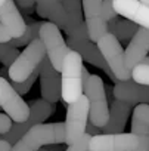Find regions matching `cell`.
I'll list each match as a JSON object with an SVG mask.
<instances>
[{
    "label": "cell",
    "mask_w": 149,
    "mask_h": 151,
    "mask_svg": "<svg viewBox=\"0 0 149 151\" xmlns=\"http://www.w3.org/2000/svg\"><path fill=\"white\" fill-rule=\"evenodd\" d=\"M96 45H98L103 59L106 61L109 70L112 71V74L115 76V77L120 82L130 80L131 79V70H128L127 65H125L124 49H123L120 40L114 34L106 33Z\"/></svg>",
    "instance_id": "cell-6"
},
{
    "label": "cell",
    "mask_w": 149,
    "mask_h": 151,
    "mask_svg": "<svg viewBox=\"0 0 149 151\" xmlns=\"http://www.w3.org/2000/svg\"><path fill=\"white\" fill-rule=\"evenodd\" d=\"M131 111V105L123 101H112L109 107V119L106 126L102 127V133H121L127 124L128 116Z\"/></svg>",
    "instance_id": "cell-19"
},
{
    "label": "cell",
    "mask_w": 149,
    "mask_h": 151,
    "mask_svg": "<svg viewBox=\"0 0 149 151\" xmlns=\"http://www.w3.org/2000/svg\"><path fill=\"white\" fill-rule=\"evenodd\" d=\"M5 2H6V0H0V6H2V5H3Z\"/></svg>",
    "instance_id": "cell-33"
},
{
    "label": "cell",
    "mask_w": 149,
    "mask_h": 151,
    "mask_svg": "<svg viewBox=\"0 0 149 151\" xmlns=\"http://www.w3.org/2000/svg\"><path fill=\"white\" fill-rule=\"evenodd\" d=\"M40 93L41 98L50 104H55L62 99L61 71H58L52 65L47 56L40 64Z\"/></svg>",
    "instance_id": "cell-12"
},
{
    "label": "cell",
    "mask_w": 149,
    "mask_h": 151,
    "mask_svg": "<svg viewBox=\"0 0 149 151\" xmlns=\"http://www.w3.org/2000/svg\"><path fill=\"white\" fill-rule=\"evenodd\" d=\"M11 127H12V120H11V117L0 113V135L8 133V132L11 130Z\"/></svg>",
    "instance_id": "cell-27"
},
{
    "label": "cell",
    "mask_w": 149,
    "mask_h": 151,
    "mask_svg": "<svg viewBox=\"0 0 149 151\" xmlns=\"http://www.w3.org/2000/svg\"><path fill=\"white\" fill-rule=\"evenodd\" d=\"M137 147L139 138L131 132L101 133L90 139V151H136Z\"/></svg>",
    "instance_id": "cell-10"
},
{
    "label": "cell",
    "mask_w": 149,
    "mask_h": 151,
    "mask_svg": "<svg viewBox=\"0 0 149 151\" xmlns=\"http://www.w3.org/2000/svg\"><path fill=\"white\" fill-rule=\"evenodd\" d=\"M89 99L83 93L76 102L68 104L65 117V144L72 145L83 138L89 124Z\"/></svg>",
    "instance_id": "cell-5"
},
{
    "label": "cell",
    "mask_w": 149,
    "mask_h": 151,
    "mask_svg": "<svg viewBox=\"0 0 149 151\" xmlns=\"http://www.w3.org/2000/svg\"><path fill=\"white\" fill-rule=\"evenodd\" d=\"M30 105V117L25 122L21 123H12V127L8 133L0 135V139H5L9 144H15L16 141H19L31 127H34L36 124H40L43 122H46L55 111L53 104L44 101V99H37L28 104Z\"/></svg>",
    "instance_id": "cell-7"
},
{
    "label": "cell",
    "mask_w": 149,
    "mask_h": 151,
    "mask_svg": "<svg viewBox=\"0 0 149 151\" xmlns=\"http://www.w3.org/2000/svg\"><path fill=\"white\" fill-rule=\"evenodd\" d=\"M66 45L71 50H76L81 55L83 61H87L89 64H92L96 68H101L103 71H106L109 67L106 64V61L103 59L99 47L96 43H93L92 40H86V42H77V40H72L68 37Z\"/></svg>",
    "instance_id": "cell-18"
},
{
    "label": "cell",
    "mask_w": 149,
    "mask_h": 151,
    "mask_svg": "<svg viewBox=\"0 0 149 151\" xmlns=\"http://www.w3.org/2000/svg\"><path fill=\"white\" fill-rule=\"evenodd\" d=\"M0 24L9 31L12 39H16L24 34L27 24L24 21V17L18 11L15 0H6L0 6Z\"/></svg>",
    "instance_id": "cell-17"
},
{
    "label": "cell",
    "mask_w": 149,
    "mask_h": 151,
    "mask_svg": "<svg viewBox=\"0 0 149 151\" xmlns=\"http://www.w3.org/2000/svg\"><path fill=\"white\" fill-rule=\"evenodd\" d=\"M112 93L115 99L127 102L131 107L139 104H149V86L139 85L133 79L117 82Z\"/></svg>",
    "instance_id": "cell-14"
},
{
    "label": "cell",
    "mask_w": 149,
    "mask_h": 151,
    "mask_svg": "<svg viewBox=\"0 0 149 151\" xmlns=\"http://www.w3.org/2000/svg\"><path fill=\"white\" fill-rule=\"evenodd\" d=\"M62 3L66 12L65 33L68 34V37L77 42L90 40L86 22L83 21V12H81L83 0H63Z\"/></svg>",
    "instance_id": "cell-13"
},
{
    "label": "cell",
    "mask_w": 149,
    "mask_h": 151,
    "mask_svg": "<svg viewBox=\"0 0 149 151\" xmlns=\"http://www.w3.org/2000/svg\"><path fill=\"white\" fill-rule=\"evenodd\" d=\"M47 56L46 47L41 42V39L33 40L25 49L18 55L15 62L9 67V82L21 83L27 80L30 76L40 67L41 61Z\"/></svg>",
    "instance_id": "cell-3"
},
{
    "label": "cell",
    "mask_w": 149,
    "mask_h": 151,
    "mask_svg": "<svg viewBox=\"0 0 149 151\" xmlns=\"http://www.w3.org/2000/svg\"><path fill=\"white\" fill-rule=\"evenodd\" d=\"M61 2H63V0H61Z\"/></svg>",
    "instance_id": "cell-34"
},
{
    "label": "cell",
    "mask_w": 149,
    "mask_h": 151,
    "mask_svg": "<svg viewBox=\"0 0 149 151\" xmlns=\"http://www.w3.org/2000/svg\"><path fill=\"white\" fill-rule=\"evenodd\" d=\"M86 133H89V135L95 136V135H101L102 132H101V129H99V127H96L93 123H90V122H89V124H87V129H86Z\"/></svg>",
    "instance_id": "cell-30"
},
{
    "label": "cell",
    "mask_w": 149,
    "mask_h": 151,
    "mask_svg": "<svg viewBox=\"0 0 149 151\" xmlns=\"http://www.w3.org/2000/svg\"><path fill=\"white\" fill-rule=\"evenodd\" d=\"M36 11L38 17L49 19L59 28L66 27V12L61 0H36Z\"/></svg>",
    "instance_id": "cell-20"
},
{
    "label": "cell",
    "mask_w": 149,
    "mask_h": 151,
    "mask_svg": "<svg viewBox=\"0 0 149 151\" xmlns=\"http://www.w3.org/2000/svg\"><path fill=\"white\" fill-rule=\"evenodd\" d=\"M140 2H142V3H145V5H148V6H149V0H140Z\"/></svg>",
    "instance_id": "cell-32"
},
{
    "label": "cell",
    "mask_w": 149,
    "mask_h": 151,
    "mask_svg": "<svg viewBox=\"0 0 149 151\" xmlns=\"http://www.w3.org/2000/svg\"><path fill=\"white\" fill-rule=\"evenodd\" d=\"M43 22H31L27 25L25 31L22 36L16 37V39H12L9 40V43L15 47H22V46H28L33 40L38 39L40 37V28H41Z\"/></svg>",
    "instance_id": "cell-22"
},
{
    "label": "cell",
    "mask_w": 149,
    "mask_h": 151,
    "mask_svg": "<svg viewBox=\"0 0 149 151\" xmlns=\"http://www.w3.org/2000/svg\"><path fill=\"white\" fill-rule=\"evenodd\" d=\"M65 142V123H40L31 127L11 151H38L44 145H61Z\"/></svg>",
    "instance_id": "cell-1"
},
{
    "label": "cell",
    "mask_w": 149,
    "mask_h": 151,
    "mask_svg": "<svg viewBox=\"0 0 149 151\" xmlns=\"http://www.w3.org/2000/svg\"><path fill=\"white\" fill-rule=\"evenodd\" d=\"M15 3L25 12H31L36 8V0H15Z\"/></svg>",
    "instance_id": "cell-28"
},
{
    "label": "cell",
    "mask_w": 149,
    "mask_h": 151,
    "mask_svg": "<svg viewBox=\"0 0 149 151\" xmlns=\"http://www.w3.org/2000/svg\"><path fill=\"white\" fill-rule=\"evenodd\" d=\"M149 52V28L139 27L137 33L128 42L124 49V59L128 70H133L137 64H140Z\"/></svg>",
    "instance_id": "cell-15"
},
{
    "label": "cell",
    "mask_w": 149,
    "mask_h": 151,
    "mask_svg": "<svg viewBox=\"0 0 149 151\" xmlns=\"http://www.w3.org/2000/svg\"><path fill=\"white\" fill-rule=\"evenodd\" d=\"M131 79L139 85L149 86V64H137L131 70Z\"/></svg>",
    "instance_id": "cell-24"
},
{
    "label": "cell",
    "mask_w": 149,
    "mask_h": 151,
    "mask_svg": "<svg viewBox=\"0 0 149 151\" xmlns=\"http://www.w3.org/2000/svg\"><path fill=\"white\" fill-rule=\"evenodd\" d=\"M108 28H109L108 33L114 34L118 40L127 42V40H131L133 36L137 33L139 25L134 24V22H131V21H128V19H125V18L124 19L115 18V19H112V21L108 22Z\"/></svg>",
    "instance_id": "cell-21"
},
{
    "label": "cell",
    "mask_w": 149,
    "mask_h": 151,
    "mask_svg": "<svg viewBox=\"0 0 149 151\" xmlns=\"http://www.w3.org/2000/svg\"><path fill=\"white\" fill-rule=\"evenodd\" d=\"M103 0H83L84 22L89 31V37L93 43H98L108 33V21L102 11Z\"/></svg>",
    "instance_id": "cell-11"
},
{
    "label": "cell",
    "mask_w": 149,
    "mask_h": 151,
    "mask_svg": "<svg viewBox=\"0 0 149 151\" xmlns=\"http://www.w3.org/2000/svg\"><path fill=\"white\" fill-rule=\"evenodd\" d=\"M40 39L46 47V53H47V58L50 59L52 65L58 71H61L63 59L71 49L68 47L66 40L62 37L59 27L50 21L43 22V25L40 28Z\"/></svg>",
    "instance_id": "cell-8"
},
{
    "label": "cell",
    "mask_w": 149,
    "mask_h": 151,
    "mask_svg": "<svg viewBox=\"0 0 149 151\" xmlns=\"http://www.w3.org/2000/svg\"><path fill=\"white\" fill-rule=\"evenodd\" d=\"M0 108L6 116L11 117L14 123L25 122L30 117V105L22 99V96L12 88L11 82L0 77Z\"/></svg>",
    "instance_id": "cell-9"
},
{
    "label": "cell",
    "mask_w": 149,
    "mask_h": 151,
    "mask_svg": "<svg viewBox=\"0 0 149 151\" xmlns=\"http://www.w3.org/2000/svg\"><path fill=\"white\" fill-rule=\"evenodd\" d=\"M12 150V144H9L5 139H0V151H11Z\"/></svg>",
    "instance_id": "cell-31"
},
{
    "label": "cell",
    "mask_w": 149,
    "mask_h": 151,
    "mask_svg": "<svg viewBox=\"0 0 149 151\" xmlns=\"http://www.w3.org/2000/svg\"><path fill=\"white\" fill-rule=\"evenodd\" d=\"M9 40H12V36L9 34V31L2 24H0V43H6Z\"/></svg>",
    "instance_id": "cell-29"
},
{
    "label": "cell",
    "mask_w": 149,
    "mask_h": 151,
    "mask_svg": "<svg viewBox=\"0 0 149 151\" xmlns=\"http://www.w3.org/2000/svg\"><path fill=\"white\" fill-rule=\"evenodd\" d=\"M83 93L87 96L89 105H90L89 122L93 123L96 127L102 129L103 126H106L108 119H109V104H108L103 80L98 74H92L90 79L84 85Z\"/></svg>",
    "instance_id": "cell-4"
},
{
    "label": "cell",
    "mask_w": 149,
    "mask_h": 151,
    "mask_svg": "<svg viewBox=\"0 0 149 151\" xmlns=\"http://www.w3.org/2000/svg\"><path fill=\"white\" fill-rule=\"evenodd\" d=\"M19 53H21V52L18 50V47L12 46L9 42L0 43V62H2L5 67L9 68V67L15 62V59L18 58Z\"/></svg>",
    "instance_id": "cell-23"
},
{
    "label": "cell",
    "mask_w": 149,
    "mask_h": 151,
    "mask_svg": "<svg viewBox=\"0 0 149 151\" xmlns=\"http://www.w3.org/2000/svg\"><path fill=\"white\" fill-rule=\"evenodd\" d=\"M83 68H84V64H83L81 55L76 50H69L61 68L62 99L66 104L76 102L84 92Z\"/></svg>",
    "instance_id": "cell-2"
},
{
    "label": "cell",
    "mask_w": 149,
    "mask_h": 151,
    "mask_svg": "<svg viewBox=\"0 0 149 151\" xmlns=\"http://www.w3.org/2000/svg\"><path fill=\"white\" fill-rule=\"evenodd\" d=\"M131 133L139 138L136 151H149V104H139L131 116Z\"/></svg>",
    "instance_id": "cell-16"
},
{
    "label": "cell",
    "mask_w": 149,
    "mask_h": 151,
    "mask_svg": "<svg viewBox=\"0 0 149 151\" xmlns=\"http://www.w3.org/2000/svg\"><path fill=\"white\" fill-rule=\"evenodd\" d=\"M90 139H92V135L84 133L81 139H78L72 145H68L65 151H90Z\"/></svg>",
    "instance_id": "cell-26"
},
{
    "label": "cell",
    "mask_w": 149,
    "mask_h": 151,
    "mask_svg": "<svg viewBox=\"0 0 149 151\" xmlns=\"http://www.w3.org/2000/svg\"><path fill=\"white\" fill-rule=\"evenodd\" d=\"M37 77H40V67L30 76V77L27 79V80H24V82H21V83H15V82H11V85H12V88L22 96V95H25V93H28L30 92V89L33 88V85L36 83V80H37Z\"/></svg>",
    "instance_id": "cell-25"
}]
</instances>
